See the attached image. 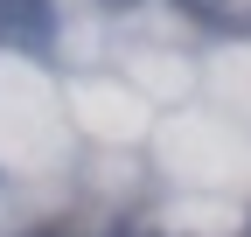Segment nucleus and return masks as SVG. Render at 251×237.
Listing matches in <instances>:
<instances>
[{
  "label": "nucleus",
  "instance_id": "1",
  "mask_svg": "<svg viewBox=\"0 0 251 237\" xmlns=\"http://www.w3.org/2000/svg\"><path fill=\"white\" fill-rule=\"evenodd\" d=\"M0 28H7L14 42H49L56 14H49V0H0Z\"/></svg>",
  "mask_w": 251,
  "mask_h": 237
},
{
  "label": "nucleus",
  "instance_id": "2",
  "mask_svg": "<svg viewBox=\"0 0 251 237\" xmlns=\"http://www.w3.org/2000/svg\"><path fill=\"white\" fill-rule=\"evenodd\" d=\"M105 7H112V14H126V7H140V0H105Z\"/></svg>",
  "mask_w": 251,
  "mask_h": 237
},
{
  "label": "nucleus",
  "instance_id": "3",
  "mask_svg": "<svg viewBox=\"0 0 251 237\" xmlns=\"http://www.w3.org/2000/svg\"><path fill=\"white\" fill-rule=\"evenodd\" d=\"M28 237H70V230H28Z\"/></svg>",
  "mask_w": 251,
  "mask_h": 237
}]
</instances>
